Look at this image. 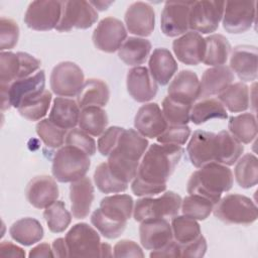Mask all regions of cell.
<instances>
[{
	"label": "cell",
	"instance_id": "obj_1",
	"mask_svg": "<svg viewBox=\"0 0 258 258\" xmlns=\"http://www.w3.org/2000/svg\"><path fill=\"white\" fill-rule=\"evenodd\" d=\"M184 150L179 145L151 144L142 156L131 189L137 197H152L165 191Z\"/></svg>",
	"mask_w": 258,
	"mask_h": 258
},
{
	"label": "cell",
	"instance_id": "obj_2",
	"mask_svg": "<svg viewBox=\"0 0 258 258\" xmlns=\"http://www.w3.org/2000/svg\"><path fill=\"white\" fill-rule=\"evenodd\" d=\"M148 145V140L135 129H123L108 155L107 163L113 175L126 183L132 181Z\"/></svg>",
	"mask_w": 258,
	"mask_h": 258
},
{
	"label": "cell",
	"instance_id": "obj_3",
	"mask_svg": "<svg viewBox=\"0 0 258 258\" xmlns=\"http://www.w3.org/2000/svg\"><path fill=\"white\" fill-rule=\"evenodd\" d=\"M233 181V172L229 166L210 162L190 174L186 190L189 195L202 196L216 205L222 194L232 188Z\"/></svg>",
	"mask_w": 258,
	"mask_h": 258
},
{
	"label": "cell",
	"instance_id": "obj_4",
	"mask_svg": "<svg viewBox=\"0 0 258 258\" xmlns=\"http://www.w3.org/2000/svg\"><path fill=\"white\" fill-rule=\"evenodd\" d=\"M90 166V155L78 147L64 145L53 156L51 172L59 182H73L86 176Z\"/></svg>",
	"mask_w": 258,
	"mask_h": 258
},
{
	"label": "cell",
	"instance_id": "obj_5",
	"mask_svg": "<svg viewBox=\"0 0 258 258\" xmlns=\"http://www.w3.org/2000/svg\"><path fill=\"white\" fill-rule=\"evenodd\" d=\"M214 216L226 223L247 226L253 224L258 218L255 203L248 197L239 194H230L220 199L214 206Z\"/></svg>",
	"mask_w": 258,
	"mask_h": 258
},
{
	"label": "cell",
	"instance_id": "obj_6",
	"mask_svg": "<svg viewBox=\"0 0 258 258\" xmlns=\"http://www.w3.org/2000/svg\"><path fill=\"white\" fill-rule=\"evenodd\" d=\"M181 198L174 191H165L158 198L143 197L134 205L133 217L136 222L147 219L172 218L180 210Z\"/></svg>",
	"mask_w": 258,
	"mask_h": 258
},
{
	"label": "cell",
	"instance_id": "obj_7",
	"mask_svg": "<svg viewBox=\"0 0 258 258\" xmlns=\"http://www.w3.org/2000/svg\"><path fill=\"white\" fill-rule=\"evenodd\" d=\"M64 239L70 257H100L101 238L98 232L88 224L74 225Z\"/></svg>",
	"mask_w": 258,
	"mask_h": 258
},
{
	"label": "cell",
	"instance_id": "obj_8",
	"mask_svg": "<svg viewBox=\"0 0 258 258\" xmlns=\"http://www.w3.org/2000/svg\"><path fill=\"white\" fill-rule=\"evenodd\" d=\"M225 1H194L188 18V27L200 34H209L217 30L222 20Z\"/></svg>",
	"mask_w": 258,
	"mask_h": 258
},
{
	"label": "cell",
	"instance_id": "obj_9",
	"mask_svg": "<svg viewBox=\"0 0 258 258\" xmlns=\"http://www.w3.org/2000/svg\"><path fill=\"white\" fill-rule=\"evenodd\" d=\"M85 83L82 69L73 61H61L51 71L49 85L52 93L58 97H75Z\"/></svg>",
	"mask_w": 258,
	"mask_h": 258
},
{
	"label": "cell",
	"instance_id": "obj_10",
	"mask_svg": "<svg viewBox=\"0 0 258 258\" xmlns=\"http://www.w3.org/2000/svg\"><path fill=\"white\" fill-rule=\"evenodd\" d=\"M98 17L97 10L89 1H62L61 16L55 30L68 32L73 28L88 29Z\"/></svg>",
	"mask_w": 258,
	"mask_h": 258
},
{
	"label": "cell",
	"instance_id": "obj_11",
	"mask_svg": "<svg viewBox=\"0 0 258 258\" xmlns=\"http://www.w3.org/2000/svg\"><path fill=\"white\" fill-rule=\"evenodd\" d=\"M61 2L55 0L30 2L24 14L27 27L37 31L55 29L61 16Z\"/></svg>",
	"mask_w": 258,
	"mask_h": 258
},
{
	"label": "cell",
	"instance_id": "obj_12",
	"mask_svg": "<svg viewBox=\"0 0 258 258\" xmlns=\"http://www.w3.org/2000/svg\"><path fill=\"white\" fill-rule=\"evenodd\" d=\"M255 1H227L225 2L222 23L224 29L233 34L244 33L255 21Z\"/></svg>",
	"mask_w": 258,
	"mask_h": 258
},
{
	"label": "cell",
	"instance_id": "obj_13",
	"mask_svg": "<svg viewBox=\"0 0 258 258\" xmlns=\"http://www.w3.org/2000/svg\"><path fill=\"white\" fill-rule=\"evenodd\" d=\"M127 38V29L121 20L108 16L103 18L95 28L92 40L95 47L103 52L117 51Z\"/></svg>",
	"mask_w": 258,
	"mask_h": 258
},
{
	"label": "cell",
	"instance_id": "obj_14",
	"mask_svg": "<svg viewBox=\"0 0 258 258\" xmlns=\"http://www.w3.org/2000/svg\"><path fill=\"white\" fill-rule=\"evenodd\" d=\"M194 1L165 2L160 18V28L169 37L182 35L188 31L189 11Z\"/></svg>",
	"mask_w": 258,
	"mask_h": 258
},
{
	"label": "cell",
	"instance_id": "obj_15",
	"mask_svg": "<svg viewBox=\"0 0 258 258\" xmlns=\"http://www.w3.org/2000/svg\"><path fill=\"white\" fill-rule=\"evenodd\" d=\"M188 158L194 166L200 168L210 162H216V133L196 130L186 146Z\"/></svg>",
	"mask_w": 258,
	"mask_h": 258
},
{
	"label": "cell",
	"instance_id": "obj_16",
	"mask_svg": "<svg viewBox=\"0 0 258 258\" xmlns=\"http://www.w3.org/2000/svg\"><path fill=\"white\" fill-rule=\"evenodd\" d=\"M206 39L202 34L188 30L175 38L172 49L177 59L187 66H198L203 62L206 54Z\"/></svg>",
	"mask_w": 258,
	"mask_h": 258
},
{
	"label": "cell",
	"instance_id": "obj_17",
	"mask_svg": "<svg viewBox=\"0 0 258 258\" xmlns=\"http://www.w3.org/2000/svg\"><path fill=\"white\" fill-rule=\"evenodd\" d=\"M167 126L162 110L156 103L142 105L134 117L135 130L145 138H157Z\"/></svg>",
	"mask_w": 258,
	"mask_h": 258
},
{
	"label": "cell",
	"instance_id": "obj_18",
	"mask_svg": "<svg viewBox=\"0 0 258 258\" xmlns=\"http://www.w3.org/2000/svg\"><path fill=\"white\" fill-rule=\"evenodd\" d=\"M140 223V242L146 250L160 249L173 240L171 225L166 219H147Z\"/></svg>",
	"mask_w": 258,
	"mask_h": 258
},
{
	"label": "cell",
	"instance_id": "obj_19",
	"mask_svg": "<svg viewBox=\"0 0 258 258\" xmlns=\"http://www.w3.org/2000/svg\"><path fill=\"white\" fill-rule=\"evenodd\" d=\"M45 88V73L43 70L34 75L14 81L8 87V98L11 107L18 109L23 103L40 96Z\"/></svg>",
	"mask_w": 258,
	"mask_h": 258
},
{
	"label": "cell",
	"instance_id": "obj_20",
	"mask_svg": "<svg viewBox=\"0 0 258 258\" xmlns=\"http://www.w3.org/2000/svg\"><path fill=\"white\" fill-rule=\"evenodd\" d=\"M126 86L129 95L139 103L151 101L157 94L158 86L146 67L130 69L126 77Z\"/></svg>",
	"mask_w": 258,
	"mask_h": 258
},
{
	"label": "cell",
	"instance_id": "obj_21",
	"mask_svg": "<svg viewBox=\"0 0 258 258\" xmlns=\"http://www.w3.org/2000/svg\"><path fill=\"white\" fill-rule=\"evenodd\" d=\"M127 30L137 36H149L155 26V13L152 6L146 2L132 3L124 16Z\"/></svg>",
	"mask_w": 258,
	"mask_h": 258
},
{
	"label": "cell",
	"instance_id": "obj_22",
	"mask_svg": "<svg viewBox=\"0 0 258 258\" xmlns=\"http://www.w3.org/2000/svg\"><path fill=\"white\" fill-rule=\"evenodd\" d=\"M25 196L28 203L34 208L45 209L59 196L55 178L46 174L34 176L26 185Z\"/></svg>",
	"mask_w": 258,
	"mask_h": 258
},
{
	"label": "cell",
	"instance_id": "obj_23",
	"mask_svg": "<svg viewBox=\"0 0 258 258\" xmlns=\"http://www.w3.org/2000/svg\"><path fill=\"white\" fill-rule=\"evenodd\" d=\"M257 47L254 45H237L230 55V69L244 82H253L257 79Z\"/></svg>",
	"mask_w": 258,
	"mask_h": 258
},
{
	"label": "cell",
	"instance_id": "obj_24",
	"mask_svg": "<svg viewBox=\"0 0 258 258\" xmlns=\"http://www.w3.org/2000/svg\"><path fill=\"white\" fill-rule=\"evenodd\" d=\"M169 97L187 104H194L200 97V80L198 75L189 70H182L169 83Z\"/></svg>",
	"mask_w": 258,
	"mask_h": 258
},
{
	"label": "cell",
	"instance_id": "obj_25",
	"mask_svg": "<svg viewBox=\"0 0 258 258\" xmlns=\"http://www.w3.org/2000/svg\"><path fill=\"white\" fill-rule=\"evenodd\" d=\"M71 211L77 220L85 219L89 216L94 201V185L88 176H84L70 185Z\"/></svg>",
	"mask_w": 258,
	"mask_h": 258
},
{
	"label": "cell",
	"instance_id": "obj_26",
	"mask_svg": "<svg viewBox=\"0 0 258 258\" xmlns=\"http://www.w3.org/2000/svg\"><path fill=\"white\" fill-rule=\"evenodd\" d=\"M234 79V73L227 66H218L206 70L200 81L199 99L218 96L233 83Z\"/></svg>",
	"mask_w": 258,
	"mask_h": 258
},
{
	"label": "cell",
	"instance_id": "obj_27",
	"mask_svg": "<svg viewBox=\"0 0 258 258\" xmlns=\"http://www.w3.org/2000/svg\"><path fill=\"white\" fill-rule=\"evenodd\" d=\"M177 62L167 48H155L149 56L148 70L158 85H167L177 72Z\"/></svg>",
	"mask_w": 258,
	"mask_h": 258
},
{
	"label": "cell",
	"instance_id": "obj_28",
	"mask_svg": "<svg viewBox=\"0 0 258 258\" xmlns=\"http://www.w3.org/2000/svg\"><path fill=\"white\" fill-rule=\"evenodd\" d=\"M81 108L77 101L66 97L53 100L48 119L60 128L71 130L79 123Z\"/></svg>",
	"mask_w": 258,
	"mask_h": 258
},
{
	"label": "cell",
	"instance_id": "obj_29",
	"mask_svg": "<svg viewBox=\"0 0 258 258\" xmlns=\"http://www.w3.org/2000/svg\"><path fill=\"white\" fill-rule=\"evenodd\" d=\"M110 98L108 85L100 79H88L77 95V102L81 109L90 106L104 107Z\"/></svg>",
	"mask_w": 258,
	"mask_h": 258
},
{
	"label": "cell",
	"instance_id": "obj_30",
	"mask_svg": "<svg viewBox=\"0 0 258 258\" xmlns=\"http://www.w3.org/2000/svg\"><path fill=\"white\" fill-rule=\"evenodd\" d=\"M150 51L151 42L148 39L129 36L118 49V56L127 66L138 67L146 61Z\"/></svg>",
	"mask_w": 258,
	"mask_h": 258
},
{
	"label": "cell",
	"instance_id": "obj_31",
	"mask_svg": "<svg viewBox=\"0 0 258 258\" xmlns=\"http://www.w3.org/2000/svg\"><path fill=\"white\" fill-rule=\"evenodd\" d=\"M134 209V201L129 195H113L105 197L100 202L101 212L108 218L125 222L131 218Z\"/></svg>",
	"mask_w": 258,
	"mask_h": 258
},
{
	"label": "cell",
	"instance_id": "obj_32",
	"mask_svg": "<svg viewBox=\"0 0 258 258\" xmlns=\"http://www.w3.org/2000/svg\"><path fill=\"white\" fill-rule=\"evenodd\" d=\"M9 234L17 243L31 246L43 238L44 231L36 219L27 217L14 222L9 229Z\"/></svg>",
	"mask_w": 258,
	"mask_h": 258
},
{
	"label": "cell",
	"instance_id": "obj_33",
	"mask_svg": "<svg viewBox=\"0 0 258 258\" xmlns=\"http://www.w3.org/2000/svg\"><path fill=\"white\" fill-rule=\"evenodd\" d=\"M232 113L244 112L250 105L249 87L243 82L232 83L217 98Z\"/></svg>",
	"mask_w": 258,
	"mask_h": 258
},
{
	"label": "cell",
	"instance_id": "obj_34",
	"mask_svg": "<svg viewBox=\"0 0 258 258\" xmlns=\"http://www.w3.org/2000/svg\"><path fill=\"white\" fill-rule=\"evenodd\" d=\"M217 137V154L216 162L230 166L236 163V161L241 157L244 146L240 141H238L229 131L222 130Z\"/></svg>",
	"mask_w": 258,
	"mask_h": 258
},
{
	"label": "cell",
	"instance_id": "obj_35",
	"mask_svg": "<svg viewBox=\"0 0 258 258\" xmlns=\"http://www.w3.org/2000/svg\"><path fill=\"white\" fill-rule=\"evenodd\" d=\"M189 118L194 124L201 125L211 119H227L228 113L217 98H204L191 106Z\"/></svg>",
	"mask_w": 258,
	"mask_h": 258
},
{
	"label": "cell",
	"instance_id": "obj_36",
	"mask_svg": "<svg viewBox=\"0 0 258 258\" xmlns=\"http://www.w3.org/2000/svg\"><path fill=\"white\" fill-rule=\"evenodd\" d=\"M229 132L242 144L251 143L257 136V121L253 113L231 116L228 121Z\"/></svg>",
	"mask_w": 258,
	"mask_h": 258
},
{
	"label": "cell",
	"instance_id": "obj_37",
	"mask_svg": "<svg viewBox=\"0 0 258 258\" xmlns=\"http://www.w3.org/2000/svg\"><path fill=\"white\" fill-rule=\"evenodd\" d=\"M205 39L207 47L203 62L212 67L225 66L232 49L229 40L224 35L218 33L211 34Z\"/></svg>",
	"mask_w": 258,
	"mask_h": 258
},
{
	"label": "cell",
	"instance_id": "obj_38",
	"mask_svg": "<svg viewBox=\"0 0 258 258\" xmlns=\"http://www.w3.org/2000/svg\"><path fill=\"white\" fill-rule=\"evenodd\" d=\"M108 115L102 107L90 106L81 109L79 127L91 136H100L108 125Z\"/></svg>",
	"mask_w": 258,
	"mask_h": 258
},
{
	"label": "cell",
	"instance_id": "obj_39",
	"mask_svg": "<svg viewBox=\"0 0 258 258\" xmlns=\"http://www.w3.org/2000/svg\"><path fill=\"white\" fill-rule=\"evenodd\" d=\"M234 169L237 183L243 188H251L258 182V160L253 153H246L236 161Z\"/></svg>",
	"mask_w": 258,
	"mask_h": 258
},
{
	"label": "cell",
	"instance_id": "obj_40",
	"mask_svg": "<svg viewBox=\"0 0 258 258\" xmlns=\"http://www.w3.org/2000/svg\"><path fill=\"white\" fill-rule=\"evenodd\" d=\"M191 104L177 101L168 95L162 101V113L168 125H187L190 121Z\"/></svg>",
	"mask_w": 258,
	"mask_h": 258
},
{
	"label": "cell",
	"instance_id": "obj_41",
	"mask_svg": "<svg viewBox=\"0 0 258 258\" xmlns=\"http://www.w3.org/2000/svg\"><path fill=\"white\" fill-rule=\"evenodd\" d=\"M170 225L173 239L179 244L189 243L202 235L201 227L197 220L184 215L172 217Z\"/></svg>",
	"mask_w": 258,
	"mask_h": 258
},
{
	"label": "cell",
	"instance_id": "obj_42",
	"mask_svg": "<svg viewBox=\"0 0 258 258\" xmlns=\"http://www.w3.org/2000/svg\"><path fill=\"white\" fill-rule=\"evenodd\" d=\"M43 218L50 232L61 233L70 226L72 215L62 201H55L45 208Z\"/></svg>",
	"mask_w": 258,
	"mask_h": 258
},
{
	"label": "cell",
	"instance_id": "obj_43",
	"mask_svg": "<svg viewBox=\"0 0 258 258\" xmlns=\"http://www.w3.org/2000/svg\"><path fill=\"white\" fill-rule=\"evenodd\" d=\"M214 206L210 200L202 196L189 195L181 201L180 210L182 215L186 217L197 221H204L211 215Z\"/></svg>",
	"mask_w": 258,
	"mask_h": 258
},
{
	"label": "cell",
	"instance_id": "obj_44",
	"mask_svg": "<svg viewBox=\"0 0 258 258\" xmlns=\"http://www.w3.org/2000/svg\"><path fill=\"white\" fill-rule=\"evenodd\" d=\"M94 181L98 189L104 194L123 192L128 187V183L113 175L107 162H102L97 166L94 172Z\"/></svg>",
	"mask_w": 258,
	"mask_h": 258
},
{
	"label": "cell",
	"instance_id": "obj_45",
	"mask_svg": "<svg viewBox=\"0 0 258 258\" xmlns=\"http://www.w3.org/2000/svg\"><path fill=\"white\" fill-rule=\"evenodd\" d=\"M51 100V93L44 90L40 96L23 103L17 110L22 117L29 121H40L46 115Z\"/></svg>",
	"mask_w": 258,
	"mask_h": 258
},
{
	"label": "cell",
	"instance_id": "obj_46",
	"mask_svg": "<svg viewBox=\"0 0 258 258\" xmlns=\"http://www.w3.org/2000/svg\"><path fill=\"white\" fill-rule=\"evenodd\" d=\"M35 130L42 142L50 148H60L66 141L68 133L67 129L58 127L49 119L40 120L36 124Z\"/></svg>",
	"mask_w": 258,
	"mask_h": 258
},
{
	"label": "cell",
	"instance_id": "obj_47",
	"mask_svg": "<svg viewBox=\"0 0 258 258\" xmlns=\"http://www.w3.org/2000/svg\"><path fill=\"white\" fill-rule=\"evenodd\" d=\"M21 70L19 56L11 51L0 53V87H9L19 79Z\"/></svg>",
	"mask_w": 258,
	"mask_h": 258
},
{
	"label": "cell",
	"instance_id": "obj_48",
	"mask_svg": "<svg viewBox=\"0 0 258 258\" xmlns=\"http://www.w3.org/2000/svg\"><path fill=\"white\" fill-rule=\"evenodd\" d=\"M91 223L107 239H115L121 236L125 231L127 223L117 222L106 217L99 209H96L91 215Z\"/></svg>",
	"mask_w": 258,
	"mask_h": 258
},
{
	"label": "cell",
	"instance_id": "obj_49",
	"mask_svg": "<svg viewBox=\"0 0 258 258\" xmlns=\"http://www.w3.org/2000/svg\"><path fill=\"white\" fill-rule=\"evenodd\" d=\"M66 145H72L85 151L88 155L92 156L96 153L97 145L90 134L80 128H73L68 131L66 136Z\"/></svg>",
	"mask_w": 258,
	"mask_h": 258
},
{
	"label": "cell",
	"instance_id": "obj_50",
	"mask_svg": "<svg viewBox=\"0 0 258 258\" xmlns=\"http://www.w3.org/2000/svg\"><path fill=\"white\" fill-rule=\"evenodd\" d=\"M19 38L18 24L6 17L0 19V50H8L13 48Z\"/></svg>",
	"mask_w": 258,
	"mask_h": 258
},
{
	"label": "cell",
	"instance_id": "obj_51",
	"mask_svg": "<svg viewBox=\"0 0 258 258\" xmlns=\"http://www.w3.org/2000/svg\"><path fill=\"white\" fill-rule=\"evenodd\" d=\"M190 135V128L187 125L171 126L168 125L165 131L160 134L156 140L161 144H173V145H183L187 141Z\"/></svg>",
	"mask_w": 258,
	"mask_h": 258
},
{
	"label": "cell",
	"instance_id": "obj_52",
	"mask_svg": "<svg viewBox=\"0 0 258 258\" xmlns=\"http://www.w3.org/2000/svg\"><path fill=\"white\" fill-rule=\"evenodd\" d=\"M123 129L124 128L122 127L111 126L100 135L97 142V148L103 156H108L113 150Z\"/></svg>",
	"mask_w": 258,
	"mask_h": 258
},
{
	"label": "cell",
	"instance_id": "obj_53",
	"mask_svg": "<svg viewBox=\"0 0 258 258\" xmlns=\"http://www.w3.org/2000/svg\"><path fill=\"white\" fill-rule=\"evenodd\" d=\"M114 257H140L143 258L144 254L140 246L132 241L123 239L118 241L113 248Z\"/></svg>",
	"mask_w": 258,
	"mask_h": 258
},
{
	"label": "cell",
	"instance_id": "obj_54",
	"mask_svg": "<svg viewBox=\"0 0 258 258\" xmlns=\"http://www.w3.org/2000/svg\"><path fill=\"white\" fill-rule=\"evenodd\" d=\"M206 251L207 241L203 235L189 243L180 244V257L200 258L205 256Z\"/></svg>",
	"mask_w": 258,
	"mask_h": 258
},
{
	"label": "cell",
	"instance_id": "obj_55",
	"mask_svg": "<svg viewBox=\"0 0 258 258\" xmlns=\"http://www.w3.org/2000/svg\"><path fill=\"white\" fill-rule=\"evenodd\" d=\"M151 258L155 257H180V244L177 243L174 239L166 244L164 247L152 250L149 254Z\"/></svg>",
	"mask_w": 258,
	"mask_h": 258
},
{
	"label": "cell",
	"instance_id": "obj_56",
	"mask_svg": "<svg viewBox=\"0 0 258 258\" xmlns=\"http://www.w3.org/2000/svg\"><path fill=\"white\" fill-rule=\"evenodd\" d=\"M0 256L1 257H18L24 258L25 252L19 246L9 241H2L0 243Z\"/></svg>",
	"mask_w": 258,
	"mask_h": 258
},
{
	"label": "cell",
	"instance_id": "obj_57",
	"mask_svg": "<svg viewBox=\"0 0 258 258\" xmlns=\"http://www.w3.org/2000/svg\"><path fill=\"white\" fill-rule=\"evenodd\" d=\"M28 256L32 257H54L52 248L48 243H40L33 247L30 251Z\"/></svg>",
	"mask_w": 258,
	"mask_h": 258
},
{
	"label": "cell",
	"instance_id": "obj_58",
	"mask_svg": "<svg viewBox=\"0 0 258 258\" xmlns=\"http://www.w3.org/2000/svg\"><path fill=\"white\" fill-rule=\"evenodd\" d=\"M54 257H67L69 256V250L64 238H57L53 240L51 244Z\"/></svg>",
	"mask_w": 258,
	"mask_h": 258
},
{
	"label": "cell",
	"instance_id": "obj_59",
	"mask_svg": "<svg viewBox=\"0 0 258 258\" xmlns=\"http://www.w3.org/2000/svg\"><path fill=\"white\" fill-rule=\"evenodd\" d=\"M90 4L99 11H104L107 10L110 5H112L114 3V1H102V0H97V1H89Z\"/></svg>",
	"mask_w": 258,
	"mask_h": 258
},
{
	"label": "cell",
	"instance_id": "obj_60",
	"mask_svg": "<svg viewBox=\"0 0 258 258\" xmlns=\"http://www.w3.org/2000/svg\"><path fill=\"white\" fill-rule=\"evenodd\" d=\"M113 256L112 248L109 244L107 243H102L101 244V251H100V257H111Z\"/></svg>",
	"mask_w": 258,
	"mask_h": 258
}]
</instances>
